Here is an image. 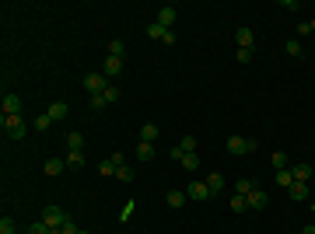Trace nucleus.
<instances>
[{"mask_svg":"<svg viewBox=\"0 0 315 234\" xmlns=\"http://www.w3.org/2000/svg\"><path fill=\"white\" fill-rule=\"evenodd\" d=\"M0 126H4V133H7L11 140H25V119L21 116H4Z\"/></svg>","mask_w":315,"mask_h":234,"instance_id":"f257e3e1","label":"nucleus"},{"mask_svg":"<svg viewBox=\"0 0 315 234\" xmlns=\"http://www.w3.org/2000/svg\"><path fill=\"white\" fill-rule=\"evenodd\" d=\"M228 151L231 154H249V151H259V143L252 137H228Z\"/></svg>","mask_w":315,"mask_h":234,"instance_id":"f03ea898","label":"nucleus"},{"mask_svg":"<svg viewBox=\"0 0 315 234\" xmlns=\"http://www.w3.org/2000/svg\"><path fill=\"white\" fill-rule=\"evenodd\" d=\"M109 84H112V80L105 77V74H88V77H84V91H88V95H102Z\"/></svg>","mask_w":315,"mask_h":234,"instance_id":"7ed1b4c3","label":"nucleus"},{"mask_svg":"<svg viewBox=\"0 0 315 234\" xmlns=\"http://www.w3.org/2000/svg\"><path fill=\"white\" fill-rule=\"evenodd\" d=\"M186 196H189L193 203H203V199H210L214 193L207 189V182H200V178H196V182H189V185H186Z\"/></svg>","mask_w":315,"mask_h":234,"instance_id":"20e7f679","label":"nucleus"},{"mask_svg":"<svg viewBox=\"0 0 315 234\" xmlns=\"http://www.w3.org/2000/svg\"><path fill=\"white\" fill-rule=\"evenodd\" d=\"M147 35H151V39H158V42H165V46H172V42H175V32H172V28H161L158 21H151V25H147Z\"/></svg>","mask_w":315,"mask_h":234,"instance_id":"39448f33","label":"nucleus"},{"mask_svg":"<svg viewBox=\"0 0 315 234\" xmlns=\"http://www.w3.org/2000/svg\"><path fill=\"white\" fill-rule=\"evenodd\" d=\"M67 217H70V214H63L60 206H46V210H42V220H46L53 231H56V227H63V220H67Z\"/></svg>","mask_w":315,"mask_h":234,"instance_id":"423d86ee","label":"nucleus"},{"mask_svg":"<svg viewBox=\"0 0 315 234\" xmlns=\"http://www.w3.org/2000/svg\"><path fill=\"white\" fill-rule=\"evenodd\" d=\"M245 203H249V210H263V206L270 203V196L263 193V189H252V193L245 196Z\"/></svg>","mask_w":315,"mask_h":234,"instance_id":"0eeeda50","label":"nucleus"},{"mask_svg":"<svg viewBox=\"0 0 315 234\" xmlns=\"http://www.w3.org/2000/svg\"><path fill=\"white\" fill-rule=\"evenodd\" d=\"M119 70H123V59H119V56H109L105 63H102V74H105L109 80H112V77H119Z\"/></svg>","mask_w":315,"mask_h":234,"instance_id":"6e6552de","label":"nucleus"},{"mask_svg":"<svg viewBox=\"0 0 315 234\" xmlns=\"http://www.w3.org/2000/svg\"><path fill=\"white\" fill-rule=\"evenodd\" d=\"M224 185H228V178L221 175V172H210V175H207V189H210V193H224Z\"/></svg>","mask_w":315,"mask_h":234,"instance_id":"1a4fd4ad","label":"nucleus"},{"mask_svg":"<svg viewBox=\"0 0 315 234\" xmlns=\"http://www.w3.org/2000/svg\"><path fill=\"white\" fill-rule=\"evenodd\" d=\"M158 25H161V28H172V25H175V7H158Z\"/></svg>","mask_w":315,"mask_h":234,"instance_id":"9d476101","label":"nucleus"},{"mask_svg":"<svg viewBox=\"0 0 315 234\" xmlns=\"http://www.w3.org/2000/svg\"><path fill=\"white\" fill-rule=\"evenodd\" d=\"M235 42H238V49H252V42H256L252 28H238V32H235Z\"/></svg>","mask_w":315,"mask_h":234,"instance_id":"9b49d317","label":"nucleus"},{"mask_svg":"<svg viewBox=\"0 0 315 234\" xmlns=\"http://www.w3.org/2000/svg\"><path fill=\"white\" fill-rule=\"evenodd\" d=\"M4 116H21V98L18 95H4Z\"/></svg>","mask_w":315,"mask_h":234,"instance_id":"f8f14e48","label":"nucleus"},{"mask_svg":"<svg viewBox=\"0 0 315 234\" xmlns=\"http://www.w3.org/2000/svg\"><path fill=\"white\" fill-rule=\"evenodd\" d=\"M158 137H161L158 122H144V126H140V140H144V143H154Z\"/></svg>","mask_w":315,"mask_h":234,"instance_id":"ddd939ff","label":"nucleus"},{"mask_svg":"<svg viewBox=\"0 0 315 234\" xmlns=\"http://www.w3.org/2000/svg\"><path fill=\"white\" fill-rule=\"evenodd\" d=\"M154 143H144V140H140L137 143V161H144V164H151V161H154Z\"/></svg>","mask_w":315,"mask_h":234,"instance_id":"4468645a","label":"nucleus"},{"mask_svg":"<svg viewBox=\"0 0 315 234\" xmlns=\"http://www.w3.org/2000/svg\"><path fill=\"white\" fill-rule=\"evenodd\" d=\"M287 196H291L294 203H305V199H308V182H294V185L287 189Z\"/></svg>","mask_w":315,"mask_h":234,"instance_id":"2eb2a0df","label":"nucleus"},{"mask_svg":"<svg viewBox=\"0 0 315 234\" xmlns=\"http://www.w3.org/2000/svg\"><path fill=\"white\" fill-rule=\"evenodd\" d=\"M273 182L280 185V189H291V185H294V172H291V168H280V172L273 175Z\"/></svg>","mask_w":315,"mask_h":234,"instance_id":"dca6fc26","label":"nucleus"},{"mask_svg":"<svg viewBox=\"0 0 315 234\" xmlns=\"http://www.w3.org/2000/svg\"><path fill=\"white\" fill-rule=\"evenodd\" d=\"M165 203H168L172 210H179V206H186V203H189V196H186V193H179V189H172V193L165 196Z\"/></svg>","mask_w":315,"mask_h":234,"instance_id":"f3484780","label":"nucleus"},{"mask_svg":"<svg viewBox=\"0 0 315 234\" xmlns=\"http://www.w3.org/2000/svg\"><path fill=\"white\" fill-rule=\"evenodd\" d=\"M46 116L53 119V122H60V119H67V105H63V101H53V105H49V112H46Z\"/></svg>","mask_w":315,"mask_h":234,"instance_id":"a211bd4d","label":"nucleus"},{"mask_svg":"<svg viewBox=\"0 0 315 234\" xmlns=\"http://www.w3.org/2000/svg\"><path fill=\"white\" fill-rule=\"evenodd\" d=\"M42 168H46V175H49V178L60 175V172H63V157H49V161H46Z\"/></svg>","mask_w":315,"mask_h":234,"instance_id":"6ab92c4d","label":"nucleus"},{"mask_svg":"<svg viewBox=\"0 0 315 234\" xmlns=\"http://www.w3.org/2000/svg\"><path fill=\"white\" fill-rule=\"evenodd\" d=\"M291 172H294V182H308L312 178V164H294Z\"/></svg>","mask_w":315,"mask_h":234,"instance_id":"aec40b11","label":"nucleus"},{"mask_svg":"<svg viewBox=\"0 0 315 234\" xmlns=\"http://www.w3.org/2000/svg\"><path fill=\"white\" fill-rule=\"evenodd\" d=\"M179 164H182L186 172H196V168H200V154H196V151H193V154H186V157H182Z\"/></svg>","mask_w":315,"mask_h":234,"instance_id":"412c9836","label":"nucleus"},{"mask_svg":"<svg viewBox=\"0 0 315 234\" xmlns=\"http://www.w3.org/2000/svg\"><path fill=\"white\" fill-rule=\"evenodd\" d=\"M252 189H256V185H252L249 178H235V196H249Z\"/></svg>","mask_w":315,"mask_h":234,"instance_id":"4be33fe9","label":"nucleus"},{"mask_svg":"<svg viewBox=\"0 0 315 234\" xmlns=\"http://www.w3.org/2000/svg\"><path fill=\"white\" fill-rule=\"evenodd\" d=\"M67 168H84V154H81V151H70V154H67Z\"/></svg>","mask_w":315,"mask_h":234,"instance_id":"5701e85b","label":"nucleus"},{"mask_svg":"<svg viewBox=\"0 0 315 234\" xmlns=\"http://www.w3.org/2000/svg\"><path fill=\"white\" fill-rule=\"evenodd\" d=\"M245 210H249L245 196H231V214H245Z\"/></svg>","mask_w":315,"mask_h":234,"instance_id":"b1692460","label":"nucleus"},{"mask_svg":"<svg viewBox=\"0 0 315 234\" xmlns=\"http://www.w3.org/2000/svg\"><path fill=\"white\" fill-rule=\"evenodd\" d=\"M123 53H126L123 39H112V42H109V56H119V59H123Z\"/></svg>","mask_w":315,"mask_h":234,"instance_id":"393cba45","label":"nucleus"},{"mask_svg":"<svg viewBox=\"0 0 315 234\" xmlns=\"http://www.w3.org/2000/svg\"><path fill=\"white\" fill-rule=\"evenodd\" d=\"M67 147H70V151H84V137H81V133H70V137H67Z\"/></svg>","mask_w":315,"mask_h":234,"instance_id":"a878e982","label":"nucleus"},{"mask_svg":"<svg viewBox=\"0 0 315 234\" xmlns=\"http://www.w3.org/2000/svg\"><path fill=\"white\" fill-rule=\"evenodd\" d=\"M133 210H137V203H126L123 214H119V224H130V220H133Z\"/></svg>","mask_w":315,"mask_h":234,"instance_id":"bb28decb","label":"nucleus"},{"mask_svg":"<svg viewBox=\"0 0 315 234\" xmlns=\"http://www.w3.org/2000/svg\"><path fill=\"white\" fill-rule=\"evenodd\" d=\"M116 178H119V182H133V168H130V164L116 168Z\"/></svg>","mask_w":315,"mask_h":234,"instance_id":"cd10ccee","label":"nucleus"},{"mask_svg":"<svg viewBox=\"0 0 315 234\" xmlns=\"http://www.w3.org/2000/svg\"><path fill=\"white\" fill-rule=\"evenodd\" d=\"M102 98H105L109 105H112V101H119V88H116V84H109V88L102 91Z\"/></svg>","mask_w":315,"mask_h":234,"instance_id":"c85d7f7f","label":"nucleus"},{"mask_svg":"<svg viewBox=\"0 0 315 234\" xmlns=\"http://www.w3.org/2000/svg\"><path fill=\"white\" fill-rule=\"evenodd\" d=\"M28 234H53V227H49L46 220H39V224H32V227H28Z\"/></svg>","mask_w":315,"mask_h":234,"instance_id":"c756f323","label":"nucleus"},{"mask_svg":"<svg viewBox=\"0 0 315 234\" xmlns=\"http://www.w3.org/2000/svg\"><path fill=\"white\" fill-rule=\"evenodd\" d=\"M60 231H63V234H81V227H77V224H74V217H67V220H63V227H60Z\"/></svg>","mask_w":315,"mask_h":234,"instance_id":"7c9ffc66","label":"nucleus"},{"mask_svg":"<svg viewBox=\"0 0 315 234\" xmlns=\"http://www.w3.org/2000/svg\"><path fill=\"white\" fill-rule=\"evenodd\" d=\"M88 101H91V109H95V112H102V109L109 105V101H105L102 95H88Z\"/></svg>","mask_w":315,"mask_h":234,"instance_id":"2f4dec72","label":"nucleus"},{"mask_svg":"<svg viewBox=\"0 0 315 234\" xmlns=\"http://www.w3.org/2000/svg\"><path fill=\"white\" fill-rule=\"evenodd\" d=\"M273 168H277V172L287 168V154H284V151H273Z\"/></svg>","mask_w":315,"mask_h":234,"instance_id":"473e14b6","label":"nucleus"},{"mask_svg":"<svg viewBox=\"0 0 315 234\" xmlns=\"http://www.w3.org/2000/svg\"><path fill=\"white\" fill-rule=\"evenodd\" d=\"M99 172H102V175H116V164H112V157H105V161H102Z\"/></svg>","mask_w":315,"mask_h":234,"instance_id":"72a5a7b5","label":"nucleus"},{"mask_svg":"<svg viewBox=\"0 0 315 234\" xmlns=\"http://www.w3.org/2000/svg\"><path fill=\"white\" fill-rule=\"evenodd\" d=\"M287 56H301V42L298 39H287Z\"/></svg>","mask_w":315,"mask_h":234,"instance_id":"f704fd0d","label":"nucleus"},{"mask_svg":"<svg viewBox=\"0 0 315 234\" xmlns=\"http://www.w3.org/2000/svg\"><path fill=\"white\" fill-rule=\"evenodd\" d=\"M0 234H14V220H11V217L0 220Z\"/></svg>","mask_w":315,"mask_h":234,"instance_id":"c9c22d12","label":"nucleus"},{"mask_svg":"<svg viewBox=\"0 0 315 234\" xmlns=\"http://www.w3.org/2000/svg\"><path fill=\"white\" fill-rule=\"evenodd\" d=\"M49 126H53V119H49V116H39V119H35V130H39V133H42V130H49Z\"/></svg>","mask_w":315,"mask_h":234,"instance_id":"e433bc0d","label":"nucleus"},{"mask_svg":"<svg viewBox=\"0 0 315 234\" xmlns=\"http://www.w3.org/2000/svg\"><path fill=\"white\" fill-rule=\"evenodd\" d=\"M252 56H256L252 49H238V59H242V63H252Z\"/></svg>","mask_w":315,"mask_h":234,"instance_id":"4c0bfd02","label":"nucleus"},{"mask_svg":"<svg viewBox=\"0 0 315 234\" xmlns=\"http://www.w3.org/2000/svg\"><path fill=\"white\" fill-rule=\"evenodd\" d=\"M298 234H315V224H308V227H301Z\"/></svg>","mask_w":315,"mask_h":234,"instance_id":"58836bf2","label":"nucleus"},{"mask_svg":"<svg viewBox=\"0 0 315 234\" xmlns=\"http://www.w3.org/2000/svg\"><path fill=\"white\" fill-rule=\"evenodd\" d=\"M308 25H312V32H315V18H312V21H308Z\"/></svg>","mask_w":315,"mask_h":234,"instance_id":"ea45409f","label":"nucleus"},{"mask_svg":"<svg viewBox=\"0 0 315 234\" xmlns=\"http://www.w3.org/2000/svg\"><path fill=\"white\" fill-rule=\"evenodd\" d=\"M81 234H88V231H81Z\"/></svg>","mask_w":315,"mask_h":234,"instance_id":"a19ab883","label":"nucleus"},{"mask_svg":"<svg viewBox=\"0 0 315 234\" xmlns=\"http://www.w3.org/2000/svg\"><path fill=\"white\" fill-rule=\"evenodd\" d=\"M140 234H147V231H140Z\"/></svg>","mask_w":315,"mask_h":234,"instance_id":"79ce46f5","label":"nucleus"}]
</instances>
